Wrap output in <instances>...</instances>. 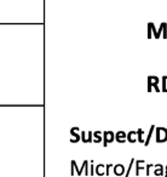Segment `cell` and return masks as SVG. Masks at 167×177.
Returning a JSON list of instances; mask_svg holds the SVG:
<instances>
[{"label":"cell","instance_id":"obj_6","mask_svg":"<svg viewBox=\"0 0 167 177\" xmlns=\"http://www.w3.org/2000/svg\"><path fill=\"white\" fill-rule=\"evenodd\" d=\"M126 136H127V134L125 132V131H122V130H120V131H118V132L115 134V141L116 142H119V143H125L126 141Z\"/></svg>","mask_w":167,"mask_h":177},{"label":"cell","instance_id":"obj_5","mask_svg":"<svg viewBox=\"0 0 167 177\" xmlns=\"http://www.w3.org/2000/svg\"><path fill=\"white\" fill-rule=\"evenodd\" d=\"M78 131H79V128L70 129V135H72V140H70V142L72 143H77V142H79V141H81L80 135H78Z\"/></svg>","mask_w":167,"mask_h":177},{"label":"cell","instance_id":"obj_11","mask_svg":"<svg viewBox=\"0 0 167 177\" xmlns=\"http://www.w3.org/2000/svg\"><path fill=\"white\" fill-rule=\"evenodd\" d=\"M155 131V126L154 125H151V128L149 129V132H148V135H146V138H145V141H144V146L145 147H148L149 146V142H150V140H151V135H153V132Z\"/></svg>","mask_w":167,"mask_h":177},{"label":"cell","instance_id":"obj_3","mask_svg":"<svg viewBox=\"0 0 167 177\" xmlns=\"http://www.w3.org/2000/svg\"><path fill=\"white\" fill-rule=\"evenodd\" d=\"M113 141H115V134L113 131H104L103 132V146L104 147H107Z\"/></svg>","mask_w":167,"mask_h":177},{"label":"cell","instance_id":"obj_14","mask_svg":"<svg viewBox=\"0 0 167 177\" xmlns=\"http://www.w3.org/2000/svg\"><path fill=\"white\" fill-rule=\"evenodd\" d=\"M161 91L167 92V75L162 77V80H161Z\"/></svg>","mask_w":167,"mask_h":177},{"label":"cell","instance_id":"obj_22","mask_svg":"<svg viewBox=\"0 0 167 177\" xmlns=\"http://www.w3.org/2000/svg\"><path fill=\"white\" fill-rule=\"evenodd\" d=\"M165 177H167V174H166V175H165Z\"/></svg>","mask_w":167,"mask_h":177},{"label":"cell","instance_id":"obj_1","mask_svg":"<svg viewBox=\"0 0 167 177\" xmlns=\"http://www.w3.org/2000/svg\"><path fill=\"white\" fill-rule=\"evenodd\" d=\"M156 134V142L158 143H165L167 141V129L166 128H155Z\"/></svg>","mask_w":167,"mask_h":177},{"label":"cell","instance_id":"obj_9","mask_svg":"<svg viewBox=\"0 0 167 177\" xmlns=\"http://www.w3.org/2000/svg\"><path fill=\"white\" fill-rule=\"evenodd\" d=\"M134 164H136V176H139L140 174V170H143L144 168L142 166V164H145V160H136L134 161Z\"/></svg>","mask_w":167,"mask_h":177},{"label":"cell","instance_id":"obj_19","mask_svg":"<svg viewBox=\"0 0 167 177\" xmlns=\"http://www.w3.org/2000/svg\"><path fill=\"white\" fill-rule=\"evenodd\" d=\"M151 168H154L153 164H148V165L145 166V174H146V176L150 175V169H151Z\"/></svg>","mask_w":167,"mask_h":177},{"label":"cell","instance_id":"obj_15","mask_svg":"<svg viewBox=\"0 0 167 177\" xmlns=\"http://www.w3.org/2000/svg\"><path fill=\"white\" fill-rule=\"evenodd\" d=\"M91 142H93V132L92 131H88V132L86 134V138H85L84 143H91Z\"/></svg>","mask_w":167,"mask_h":177},{"label":"cell","instance_id":"obj_4","mask_svg":"<svg viewBox=\"0 0 167 177\" xmlns=\"http://www.w3.org/2000/svg\"><path fill=\"white\" fill-rule=\"evenodd\" d=\"M113 172L116 176H124L126 172V168L122 164H116L113 166Z\"/></svg>","mask_w":167,"mask_h":177},{"label":"cell","instance_id":"obj_18","mask_svg":"<svg viewBox=\"0 0 167 177\" xmlns=\"http://www.w3.org/2000/svg\"><path fill=\"white\" fill-rule=\"evenodd\" d=\"M94 174V166H93V160H90V175L93 176Z\"/></svg>","mask_w":167,"mask_h":177},{"label":"cell","instance_id":"obj_12","mask_svg":"<svg viewBox=\"0 0 167 177\" xmlns=\"http://www.w3.org/2000/svg\"><path fill=\"white\" fill-rule=\"evenodd\" d=\"M103 132H102V131H94V132H93V142L94 143H100V142H102V141H103V138L102 137H100V135H102Z\"/></svg>","mask_w":167,"mask_h":177},{"label":"cell","instance_id":"obj_16","mask_svg":"<svg viewBox=\"0 0 167 177\" xmlns=\"http://www.w3.org/2000/svg\"><path fill=\"white\" fill-rule=\"evenodd\" d=\"M134 161H136V159L134 158H132L131 159V161H130V166H128V169L126 170V172H125V177H128L130 176V172H131V169H132V166H133V164H134Z\"/></svg>","mask_w":167,"mask_h":177},{"label":"cell","instance_id":"obj_21","mask_svg":"<svg viewBox=\"0 0 167 177\" xmlns=\"http://www.w3.org/2000/svg\"><path fill=\"white\" fill-rule=\"evenodd\" d=\"M165 172H166V174H167V165H166V166H165Z\"/></svg>","mask_w":167,"mask_h":177},{"label":"cell","instance_id":"obj_13","mask_svg":"<svg viewBox=\"0 0 167 177\" xmlns=\"http://www.w3.org/2000/svg\"><path fill=\"white\" fill-rule=\"evenodd\" d=\"M143 136H144V130H142V129H138L137 130V141L139 143H144V138H143Z\"/></svg>","mask_w":167,"mask_h":177},{"label":"cell","instance_id":"obj_10","mask_svg":"<svg viewBox=\"0 0 167 177\" xmlns=\"http://www.w3.org/2000/svg\"><path fill=\"white\" fill-rule=\"evenodd\" d=\"M154 168H156L155 171H154L155 176H162V175H164V172H165V168H164V165H161V164H155V165H154Z\"/></svg>","mask_w":167,"mask_h":177},{"label":"cell","instance_id":"obj_2","mask_svg":"<svg viewBox=\"0 0 167 177\" xmlns=\"http://www.w3.org/2000/svg\"><path fill=\"white\" fill-rule=\"evenodd\" d=\"M159 83L160 79L158 77H148V92H151V90L155 89L156 92H160V87H159Z\"/></svg>","mask_w":167,"mask_h":177},{"label":"cell","instance_id":"obj_8","mask_svg":"<svg viewBox=\"0 0 167 177\" xmlns=\"http://www.w3.org/2000/svg\"><path fill=\"white\" fill-rule=\"evenodd\" d=\"M94 174L98 176H103L105 175V165L104 164H98L94 168Z\"/></svg>","mask_w":167,"mask_h":177},{"label":"cell","instance_id":"obj_20","mask_svg":"<svg viewBox=\"0 0 167 177\" xmlns=\"http://www.w3.org/2000/svg\"><path fill=\"white\" fill-rule=\"evenodd\" d=\"M162 30H164V38H167V29H166V23H162Z\"/></svg>","mask_w":167,"mask_h":177},{"label":"cell","instance_id":"obj_17","mask_svg":"<svg viewBox=\"0 0 167 177\" xmlns=\"http://www.w3.org/2000/svg\"><path fill=\"white\" fill-rule=\"evenodd\" d=\"M113 169V165L111 164H107L105 165V176H109L110 175V170Z\"/></svg>","mask_w":167,"mask_h":177},{"label":"cell","instance_id":"obj_7","mask_svg":"<svg viewBox=\"0 0 167 177\" xmlns=\"http://www.w3.org/2000/svg\"><path fill=\"white\" fill-rule=\"evenodd\" d=\"M126 140H127L130 143L137 142V131H133V130H132V131H130V132H127Z\"/></svg>","mask_w":167,"mask_h":177}]
</instances>
